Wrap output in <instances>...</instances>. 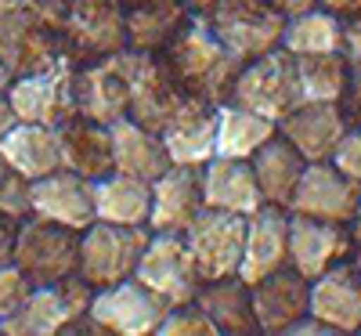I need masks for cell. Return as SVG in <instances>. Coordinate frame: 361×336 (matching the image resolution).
Wrapping results in <instances>:
<instances>
[{"instance_id": "obj_1", "label": "cell", "mask_w": 361, "mask_h": 336, "mask_svg": "<svg viewBox=\"0 0 361 336\" xmlns=\"http://www.w3.org/2000/svg\"><path fill=\"white\" fill-rule=\"evenodd\" d=\"M156 58L163 62L166 76L180 87V95L206 105H224L231 98L238 69H243V62L209 33L206 18L199 15H192L188 25Z\"/></svg>"}, {"instance_id": "obj_2", "label": "cell", "mask_w": 361, "mask_h": 336, "mask_svg": "<svg viewBox=\"0 0 361 336\" xmlns=\"http://www.w3.org/2000/svg\"><path fill=\"white\" fill-rule=\"evenodd\" d=\"M62 25L66 0H0V62L11 80L66 58Z\"/></svg>"}, {"instance_id": "obj_3", "label": "cell", "mask_w": 361, "mask_h": 336, "mask_svg": "<svg viewBox=\"0 0 361 336\" xmlns=\"http://www.w3.org/2000/svg\"><path fill=\"white\" fill-rule=\"evenodd\" d=\"M228 102L271 119V124H282L296 105H304L300 76H296V58L286 47H275L264 58L246 62L243 69H238V80L231 87Z\"/></svg>"}, {"instance_id": "obj_4", "label": "cell", "mask_w": 361, "mask_h": 336, "mask_svg": "<svg viewBox=\"0 0 361 336\" xmlns=\"http://www.w3.org/2000/svg\"><path fill=\"white\" fill-rule=\"evenodd\" d=\"M206 18L209 33H214L238 62H253L264 58L267 51L282 47V33H286V15L271 4V0H221V4L199 15Z\"/></svg>"}, {"instance_id": "obj_5", "label": "cell", "mask_w": 361, "mask_h": 336, "mask_svg": "<svg viewBox=\"0 0 361 336\" xmlns=\"http://www.w3.org/2000/svg\"><path fill=\"white\" fill-rule=\"evenodd\" d=\"M11 264L33 282V289L66 282L80 271V232L40 217H25L15 228Z\"/></svg>"}, {"instance_id": "obj_6", "label": "cell", "mask_w": 361, "mask_h": 336, "mask_svg": "<svg viewBox=\"0 0 361 336\" xmlns=\"http://www.w3.org/2000/svg\"><path fill=\"white\" fill-rule=\"evenodd\" d=\"M76 62L58 58L54 66L15 76L8 87V105L18 124H37V127H62L66 119L76 116Z\"/></svg>"}, {"instance_id": "obj_7", "label": "cell", "mask_w": 361, "mask_h": 336, "mask_svg": "<svg viewBox=\"0 0 361 336\" xmlns=\"http://www.w3.org/2000/svg\"><path fill=\"white\" fill-rule=\"evenodd\" d=\"M148 239H152L148 228H123V224L94 221L87 232H80V271L76 275L90 289H105L123 279H134Z\"/></svg>"}, {"instance_id": "obj_8", "label": "cell", "mask_w": 361, "mask_h": 336, "mask_svg": "<svg viewBox=\"0 0 361 336\" xmlns=\"http://www.w3.org/2000/svg\"><path fill=\"white\" fill-rule=\"evenodd\" d=\"M66 58L76 66H90L102 58L127 51V22L119 0H66L62 25Z\"/></svg>"}, {"instance_id": "obj_9", "label": "cell", "mask_w": 361, "mask_h": 336, "mask_svg": "<svg viewBox=\"0 0 361 336\" xmlns=\"http://www.w3.org/2000/svg\"><path fill=\"white\" fill-rule=\"evenodd\" d=\"M195 260V271L202 282L235 279L243 264V242H246V217L224 210H206L192 221V228L180 235Z\"/></svg>"}, {"instance_id": "obj_10", "label": "cell", "mask_w": 361, "mask_h": 336, "mask_svg": "<svg viewBox=\"0 0 361 336\" xmlns=\"http://www.w3.org/2000/svg\"><path fill=\"white\" fill-rule=\"evenodd\" d=\"M90 289L80 275L54 286H37L25 296V304L0 322V336H58L73 318L90 311Z\"/></svg>"}, {"instance_id": "obj_11", "label": "cell", "mask_w": 361, "mask_h": 336, "mask_svg": "<svg viewBox=\"0 0 361 336\" xmlns=\"http://www.w3.org/2000/svg\"><path fill=\"white\" fill-rule=\"evenodd\" d=\"M134 279L145 289H152L159 300H166L170 308L192 304L199 286H202L199 271H195V260H192V253H188L180 235H152L148 239Z\"/></svg>"}, {"instance_id": "obj_12", "label": "cell", "mask_w": 361, "mask_h": 336, "mask_svg": "<svg viewBox=\"0 0 361 336\" xmlns=\"http://www.w3.org/2000/svg\"><path fill=\"white\" fill-rule=\"evenodd\" d=\"M87 315L116 336H156L163 318L170 315V304L159 300L152 289H145L137 279H123L116 286L94 289Z\"/></svg>"}, {"instance_id": "obj_13", "label": "cell", "mask_w": 361, "mask_h": 336, "mask_svg": "<svg viewBox=\"0 0 361 336\" xmlns=\"http://www.w3.org/2000/svg\"><path fill=\"white\" fill-rule=\"evenodd\" d=\"M130 109V51L76 69V116L94 124H119Z\"/></svg>"}, {"instance_id": "obj_14", "label": "cell", "mask_w": 361, "mask_h": 336, "mask_svg": "<svg viewBox=\"0 0 361 336\" xmlns=\"http://www.w3.org/2000/svg\"><path fill=\"white\" fill-rule=\"evenodd\" d=\"M357 199H361V188L350 177H343L333 163H307L293 199L286 203V210L293 217H311V221L347 228L354 221Z\"/></svg>"}, {"instance_id": "obj_15", "label": "cell", "mask_w": 361, "mask_h": 336, "mask_svg": "<svg viewBox=\"0 0 361 336\" xmlns=\"http://www.w3.org/2000/svg\"><path fill=\"white\" fill-rule=\"evenodd\" d=\"M185 102L188 98L180 95V87L166 76V69L156 54L130 51V109H127V119H134L137 127L152 131V134H163Z\"/></svg>"}, {"instance_id": "obj_16", "label": "cell", "mask_w": 361, "mask_h": 336, "mask_svg": "<svg viewBox=\"0 0 361 336\" xmlns=\"http://www.w3.org/2000/svg\"><path fill=\"white\" fill-rule=\"evenodd\" d=\"M29 206L33 217L62 224L73 232H87L94 224V181L69 170H54L40 181H29Z\"/></svg>"}, {"instance_id": "obj_17", "label": "cell", "mask_w": 361, "mask_h": 336, "mask_svg": "<svg viewBox=\"0 0 361 336\" xmlns=\"http://www.w3.org/2000/svg\"><path fill=\"white\" fill-rule=\"evenodd\" d=\"M282 268H289V210L264 203L253 217H246V242H243L238 279L257 286Z\"/></svg>"}, {"instance_id": "obj_18", "label": "cell", "mask_w": 361, "mask_h": 336, "mask_svg": "<svg viewBox=\"0 0 361 336\" xmlns=\"http://www.w3.org/2000/svg\"><path fill=\"white\" fill-rule=\"evenodd\" d=\"M354 239L343 224H325L311 217H293L289 213V268L304 279H318L333 264L354 257Z\"/></svg>"}, {"instance_id": "obj_19", "label": "cell", "mask_w": 361, "mask_h": 336, "mask_svg": "<svg viewBox=\"0 0 361 336\" xmlns=\"http://www.w3.org/2000/svg\"><path fill=\"white\" fill-rule=\"evenodd\" d=\"M307 315L343 336H354L361 329V275L354 268V257L333 264L325 275L311 279Z\"/></svg>"}, {"instance_id": "obj_20", "label": "cell", "mask_w": 361, "mask_h": 336, "mask_svg": "<svg viewBox=\"0 0 361 336\" xmlns=\"http://www.w3.org/2000/svg\"><path fill=\"white\" fill-rule=\"evenodd\" d=\"M202 213V177L192 167H170L152 181V213L148 232L152 235H185L192 221Z\"/></svg>"}, {"instance_id": "obj_21", "label": "cell", "mask_w": 361, "mask_h": 336, "mask_svg": "<svg viewBox=\"0 0 361 336\" xmlns=\"http://www.w3.org/2000/svg\"><path fill=\"white\" fill-rule=\"evenodd\" d=\"M159 138L173 167L202 170L209 160H217V105L188 98Z\"/></svg>"}, {"instance_id": "obj_22", "label": "cell", "mask_w": 361, "mask_h": 336, "mask_svg": "<svg viewBox=\"0 0 361 336\" xmlns=\"http://www.w3.org/2000/svg\"><path fill=\"white\" fill-rule=\"evenodd\" d=\"M127 22V51L159 54L188 25V0H119Z\"/></svg>"}, {"instance_id": "obj_23", "label": "cell", "mask_w": 361, "mask_h": 336, "mask_svg": "<svg viewBox=\"0 0 361 336\" xmlns=\"http://www.w3.org/2000/svg\"><path fill=\"white\" fill-rule=\"evenodd\" d=\"M279 134L307 163H329V160H333V152H336V145H340V138L347 134V124H343L340 105L304 102V105H296L279 124Z\"/></svg>"}, {"instance_id": "obj_24", "label": "cell", "mask_w": 361, "mask_h": 336, "mask_svg": "<svg viewBox=\"0 0 361 336\" xmlns=\"http://www.w3.org/2000/svg\"><path fill=\"white\" fill-rule=\"evenodd\" d=\"M202 206L206 210H224L238 217H253L264 206V192L257 185V174L246 160H209L202 170Z\"/></svg>"}, {"instance_id": "obj_25", "label": "cell", "mask_w": 361, "mask_h": 336, "mask_svg": "<svg viewBox=\"0 0 361 336\" xmlns=\"http://www.w3.org/2000/svg\"><path fill=\"white\" fill-rule=\"evenodd\" d=\"M58 145H62V170L80 174L87 181H102L116 174L112 160V127L94 124V119L73 116L58 127Z\"/></svg>"}, {"instance_id": "obj_26", "label": "cell", "mask_w": 361, "mask_h": 336, "mask_svg": "<svg viewBox=\"0 0 361 336\" xmlns=\"http://www.w3.org/2000/svg\"><path fill=\"white\" fill-rule=\"evenodd\" d=\"M250 293H253V315H257L260 336H271L293 325L311 308V282L304 275H296L293 268H282L271 279L250 286Z\"/></svg>"}, {"instance_id": "obj_27", "label": "cell", "mask_w": 361, "mask_h": 336, "mask_svg": "<svg viewBox=\"0 0 361 336\" xmlns=\"http://www.w3.org/2000/svg\"><path fill=\"white\" fill-rule=\"evenodd\" d=\"M0 156L4 163L22 174L25 181H40L54 170H62V145H58L54 127H37V124H15L8 138L0 141Z\"/></svg>"}, {"instance_id": "obj_28", "label": "cell", "mask_w": 361, "mask_h": 336, "mask_svg": "<svg viewBox=\"0 0 361 336\" xmlns=\"http://www.w3.org/2000/svg\"><path fill=\"white\" fill-rule=\"evenodd\" d=\"M112 160H116V174L148 181V185L173 167L170 156H166L163 138L137 127L134 119H119V124H112Z\"/></svg>"}, {"instance_id": "obj_29", "label": "cell", "mask_w": 361, "mask_h": 336, "mask_svg": "<svg viewBox=\"0 0 361 336\" xmlns=\"http://www.w3.org/2000/svg\"><path fill=\"white\" fill-rule=\"evenodd\" d=\"M192 304L214 318L224 336H260L250 282H243L238 275L235 279H221V282H202Z\"/></svg>"}, {"instance_id": "obj_30", "label": "cell", "mask_w": 361, "mask_h": 336, "mask_svg": "<svg viewBox=\"0 0 361 336\" xmlns=\"http://www.w3.org/2000/svg\"><path fill=\"white\" fill-rule=\"evenodd\" d=\"M152 213V185L127 174H109L94 181V217L105 224L123 228H148Z\"/></svg>"}, {"instance_id": "obj_31", "label": "cell", "mask_w": 361, "mask_h": 336, "mask_svg": "<svg viewBox=\"0 0 361 336\" xmlns=\"http://www.w3.org/2000/svg\"><path fill=\"white\" fill-rule=\"evenodd\" d=\"M250 167H253V174H257V185H260V192H264V203L286 206V203L293 199L296 185H300V177H304V170H307V160L300 156V152H296L282 134H275V138H271V141L257 152V156L250 160Z\"/></svg>"}, {"instance_id": "obj_32", "label": "cell", "mask_w": 361, "mask_h": 336, "mask_svg": "<svg viewBox=\"0 0 361 336\" xmlns=\"http://www.w3.org/2000/svg\"><path fill=\"white\" fill-rule=\"evenodd\" d=\"M279 134V124L250 112V109H238L231 102L217 105V156L221 160H253L257 152Z\"/></svg>"}, {"instance_id": "obj_33", "label": "cell", "mask_w": 361, "mask_h": 336, "mask_svg": "<svg viewBox=\"0 0 361 336\" xmlns=\"http://www.w3.org/2000/svg\"><path fill=\"white\" fill-rule=\"evenodd\" d=\"M282 47L293 58L307 54H340L343 51V22L336 15H329L325 8H311L304 15H293L286 22Z\"/></svg>"}, {"instance_id": "obj_34", "label": "cell", "mask_w": 361, "mask_h": 336, "mask_svg": "<svg viewBox=\"0 0 361 336\" xmlns=\"http://www.w3.org/2000/svg\"><path fill=\"white\" fill-rule=\"evenodd\" d=\"M296 76H300V95H304V102L340 105L354 73H350L343 54H307V58H296Z\"/></svg>"}, {"instance_id": "obj_35", "label": "cell", "mask_w": 361, "mask_h": 336, "mask_svg": "<svg viewBox=\"0 0 361 336\" xmlns=\"http://www.w3.org/2000/svg\"><path fill=\"white\" fill-rule=\"evenodd\" d=\"M25 217H33V206H29V181L22 174H15L4 156H0V221L22 224Z\"/></svg>"}, {"instance_id": "obj_36", "label": "cell", "mask_w": 361, "mask_h": 336, "mask_svg": "<svg viewBox=\"0 0 361 336\" xmlns=\"http://www.w3.org/2000/svg\"><path fill=\"white\" fill-rule=\"evenodd\" d=\"M156 336H224V332L217 329V322L209 318L202 308L185 304V308H170V315L163 318Z\"/></svg>"}, {"instance_id": "obj_37", "label": "cell", "mask_w": 361, "mask_h": 336, "mask_svg": "<svg viewBox=\"0 0 361 336\" xmlns=\"http://www.w3.org/2000/svg\"><path fill=\"white\" fill-rule=\"evenodd\" d=\"M29 293H33V282H29L15 264H4V268H0V322L11 318V315L22 308V304H25Z\"/></svg>"}, {"instance_id": "obj_38", "label": "cell", "mask_w": 361, "mask_h": 336, "mask_svg": "<svg viewBox=\"0 0 361 336\" xmlns=\"http://www.w3.org/2000/svg\"><path fill=\"white\" fill-rule=\"evenodd\" d=\"M329 163L361 188V131L347 127V134L340 138V145H336V152H333V160H329Z\"/></svg>"}, {"instance_id": "obj_39", "label": "cell", "mask_w": 361, "mask_h": 336, "mask_svg": "<svg viewBox=\"0 0 361 336\" xmlns=\"http://www.w3.org/2000/svg\"><path fill=\"white\" fill-rule=\"evenodd\" d=\"M340 112H343V124H347V127L361 131V73L350 76L343 98H340Z\"/></svg>"}, {"instance_id": "obj_40", "label": "cell", "mask_w": 361, "mask_h": 336, "mask_svg": "<svg viewBox=\"0 0 361 336\" xmlns=\"http://www.w3.org/2000/svg\"><path fill=\"white\" fill-rule=\"evenodd\" d=\"M340 54L347 58L350 73H361V15L343 22V51Z\"/></svg>"}, {"instance_id": "obj_41", "label": "cell", "mask_w": 361, "mask_h": 336, "mask_svg": "<svg viewBox=\"0 0 361 336\" xmlns=\"http://www.w3.org/2000/svg\"><path fill=\"white\" fill-rule=\"evenodd\" d=\"M271 336H343V332H336V329L322 325L318 318L304 315V318H296L293 325H286V329H279V332H271Z\"/></svg>"}, {"instance_id": "obj_42", "label": "cell", "mask_w": 361, "mask_h": 336, "mask_svg": "<svg viewBox=\"0 0 361 336\" xmlns=\"http://www.w3.org/2000/svg\"><path fill=\"white\" fill-rule=\"evenodd\" d=\"M58 336H116L112 329H105L102 322H94V318H90V315H80V318H73L62 332H58Z\"/></svg>"}, {"instance_id": "obj_43", "label": "cell", "mask_w": 361, "mask_h": 336, "mask_svg": "<svg viewBox=\"0 0 361 336\" xmlns=\"http://www.w3.org/2000/svg\"><path fill=\"white\" fill-rule=\"evenodd\" d=\"M318 8H325L329 15H336L340 22L361 15V0H318Z\"/></svg>"}, {"instance_id": "obj_44", "label": "cell", "mask_w": 361, "mask_h": 336, "mask_svg": "<svg viewBox=\"0 0 361 336\" xmlns=\"http://www.w3.org/2000/svg\"><path fill=\"white\" fill-rule=\"evenodd\" d=\"M15 228L11 221H0V268L11 264V250H15Z\"/></svg>"}, {"instance_id": "obj_45", "label": "cell", "mask_w": 361, "mask_h": 336, "mask_svg": "<svg viewBox=\"0 0 361 336\" xmlns=\"http://www.w3.org/2000/svg\"><path fill=\"white\" fill-rule=\"evenodd\" d=\"M286 18H293V15H304V11H311V8H318V0H271Z\"/></svg>"}, {"instance_id": "obj_46", "label": "cell", "mask_w": 361, "mask_h": 336, "mask_svg": "<svg viewBox=\"0 0 361 336\" xmlns=\"http://www.w3.org/2000/svg\"><path fill=\"white\" fill-rule=\"evenodd\" d=\"M18 124L15 119V112H11V105H8V95H0V141L8 138V131Z\"/></svg>"}, {"instance_id": "obj_47", "label": "cell", "mask_w": 361, "mask_h": 336, "mask_svg": "<svg viewBox=\"0 0 361 336\" xmlns=\"http://www.w3.org/2000/svg\"><path fill=\"white\" fill-rule=\"evenodd\" d=\"M350 239H354V246H361V199H357V210H354V221L347 224Z\"/></svg>"}, {"instance_id": "obj_48", "label": "cell", "mask_w": 361, "mask_h": 336, "mask_svg": "<svg viewBox=\"0 0 361 336\" xmlns=\"http://www.w3.org/2000/svg\"><path fill=\"white\" fill-rule=\"evenodd\" d=\"M221 4V0H188V8H192V15H209Z\"/></svg>"}, {"instance_id": "obj_49", "label": "cell", "mask_w": 361, "mask_h": 336, "mask_svg": "<svg viewBox=\"0 0 361 336\" xmlns=\"http://www.w3.org/2000/svg\"><path fill=\"white\" fill-rule=\"evenodd\" d=\"M8 87H11V73L4 69V62H0V95H8Z\"/></svg>"}, {"instance_id": "obj_50", "label": "cell", "mask_w": 361, "mask_h": 336, "mask_svg": "<svg viewBox=\"0 0 361 336\" xmlns=\"http://www.w3.org/2000/svg\"><path fill=\"white\" fill-rule=\"evenodd\" d=\"M354 268H357V275H361V246L354 250Z\"/></svg>"}, {"instance_id": "obj_51", "label": "cell", "mask_w": 361, "mask_h": 336, "mask_svg": "<svg viewBox=\"0 0 361 336\" xmlns=\"http://www.w3.org/2000/svg\"><path fill=\"white\" fill-rule=\"evenodd\" d=\"M354 336H361V329H357V332H354Z\"/></svg>"}]
</instances>
